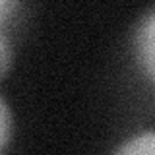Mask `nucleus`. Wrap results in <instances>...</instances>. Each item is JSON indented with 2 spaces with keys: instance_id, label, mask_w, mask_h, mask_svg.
<instances>
[{
  "instance_id": "nucleus-4",
  "label": "nucleus",
  "mask_w": 155,
  "mask_h": 155,
  "mask_svg": "<svg viewBox=\"0 0 155 155\" xmlns=\"http://www.w3.org/2000/svg\"><path fill=\"white\" fill-rule=\"evenodd\" d=\"M0 51H2V74H6L10 56H8V41H6V35H4V33H2V39H0Z\"/></svg>"
},
{
  "instance_id": "nucleus-1",
  "label": "nucleus",
  "mask_w": 155,
  "mask_h": 155,
  "mask_svg": "<svg viewBox=\"0 0 155 155\" xmlns=\"http://www.w3.org/2000/svg\"><path fill=\"white\" fill-rule=\"evenodd\" d=\"M134 52L143 74L155 81V8L140 19L134 33Z\"/></svg>"
},
{
  "instance_id": "nucleus-3",
  "label": "nucleus",
  "mask_w": 155,
  "mask_h": 155,
  "mask_svg": "<svg viewBox=\"0 0 155 155\" xmlns=\"http://www.w3.org/2000/svg\"><path fill=\"white\" fill-rule=\"evenodd\" d=\"M0 113H2V136H0V147L2 151L6 149V145L10 142V128H12V116H10V109L6 105V101H0Z\"/></svg>"
},
{
  "instance_id": "nucleus-2",
  "label": "nucleus",
  "mask_w": 155,
  "mask_h": 155,
  "mask_svg": "<svg viewBox=\"0 0 155 155\" xmlns=\"http://www.w3.org/2000/svg\"><path fill=\"white\" fill-rule=\"evenodd\" d=\"M114 155H155V130L132 136L116 149Z\"/></svg>"
}]
</instances>
